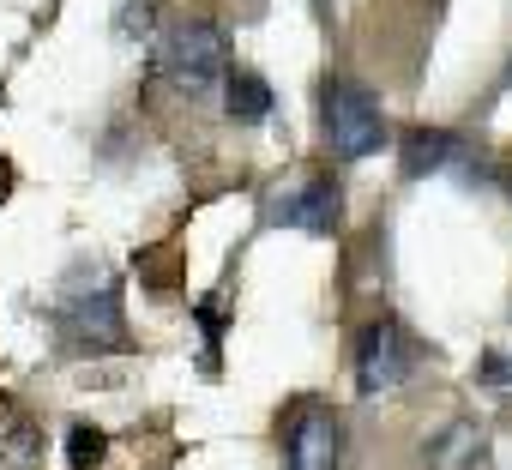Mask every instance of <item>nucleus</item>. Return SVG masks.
<instances>
[{
  "label": "nucleus",
  "instance_id": "obj_1",
  "mask_svg": "<svg viewBox=\"0 0 512 470\" xmlns=\"http://www.w3.org/2000/svg\"><path fill=\"white\" fill-rule=\"evenodd\" d=\"M223 73H229V37L211 19H187V25L163 31V43H157V79L163 85H175L181 97H205Z\"/></svg>",
  "mask_w": 512,
  "mask_h": 470
},
{
  "label": "nucleus",
  "instance_id": "obj_2",
  "mask_svg": "<svg viewBox=\"0 0 512 470\" xmlns=\"http://www.w3.org/2000/svg\"><path fill=\"white\" fill-rule=\"evenodd\" d=\"M320 127H326V145H332L344 163L374 157V151L386 145V115H380V103H374L362 85H350V79H332V85L320 91Z\"/></svg>",
  "mask_w": 512,
  "mask_h": 470
},
{
  "label": "nucleus",
  "instance_id": "obj_3",
  "mask_svg": "<svg viewBox=\"0 0 512 470\" xmlns=\"http://www.w3.org/2000/svg\"><path fill=\"white\" fill-rule=\"evenodd\" d=\"M61 338L67 350H127V326H121V296L115 284L103 290H73L61 302Z\"/></svg>",
  "mask_w": 512,
  "mask_h": 470
},
{
  "label": "nucleus",
  "instance_id": "obj_4",
  "mask_svg": "<svg viewBox=\"0 0 512 470\" xmlns=\"http://www.w3.org/2000/svg\"><path fill=\"white\" fill-rule=\"evenodd\" d=\"M410 368H416L410 332H404L398 320H374V326L362 332V350H356V386H362L368 398H380V392H398V386L410 380Z\"/></svg>",
  "mask_w": 512,
  "mask_h": 470
},
{
  "label": "nucleus",
  "instance_id": "obj_5",
  "mask_svg": "<svg viewBox=\"0 0 512 470\" xmlns=\"http://www.w3.org/2000/svg\"><path fill=\"white\" fill-rule=\"evenodd\" d=\"M338 217H344V193H338L326 175L302 181L296 193H278V205H272V223H284V229H308V235H332Z\"/></svg>",
  "mask_w": 512,
  "mask_h": 470
},
{
  "label": "nucleus",
  "instance_id": "obj_6",
  "mask_svg": "<svg viewBox=\"0 0 512 470\" xmlns=\"http://www.w3.org/2000/svg\"><path fill=\"white\" fill-rule=\"evenodd\" d=\"M338 452H344V440H338V416L320 410V404H308V410L290 422L284 470H338Z\"/></svg>",
  "mask_w": 512,
  "mask_h": 470
},
{
  "label": "nucleus",
  "instance_id": "obj_7",
  "mask_svg": "<svg viewBox=\"0 0 512 470\" xmlns=\"http://www.w3.org/2000/svg\"><path fill=\"white\" fill-rule=\"evenodd\" d=\"M464 157V145L440 127H416L404 133V175H434V169H452Z\"/></svg>",
  "mask_w": 512,
  "mask_h": 470
},
{
  "label": "nucleus",
  "instance_id": "obj_8",
  "mask_svg": "<svg viewBox=\"0 0 512 470\" xmlns=\"http://www.w3.org/2000/svg\"><path fill=\"white\" fill-rule=\"evenodd\" d=\"M272 85L260 79V73H223V109H229V121H266L272 115Z\"/></svg>",
  "mask_w": 512,
  "mask_h": 470
},
{
  "label": "nucleus",
  "instance_id": "obj_9",
  "mask_svg": "<svg viewBox=\"0 0 512 470\" xmlns=\"http://www.w3.org/2000/svg\"><path fill=\"white\" fill-rule=\"evenodd\" d=\"M482 452V428L476 422H452L440 440H428V470H464Z\"/></svg>",
  "mask_w": 512,
  "mask_h": 470
},
{
  "label": "nucleus",
  "instance_id": "obj_10",
  "mask_svg": "<svg viewBox=\"0 0 512 470\" xmlns=\"http://www.w3.org/2000/svg\"><path fill=\"white\" fill-rule=\"evenodd\" d=\"M103 452H109L103 428H73V434H67V464H73V470H91V464H103Z\"/></svg>",
  "mask_w": 512,
  "mask_h": 470
},
{
  "label": "nucleus",
  "instance_id": "obj_11",
  "mask_svg": "<svg viewBox=\"0 0 512 470\" xmlns=\"http://www.w3.org/2000/svg\"><path fill=\"white\" fill-rule=\"evenodd\" d=\"M7 181H13V169H7V163H0V193H7Z\"/></svg>",
  "mask_w": 512,
  "mask_h": 470
}]
</instances>
